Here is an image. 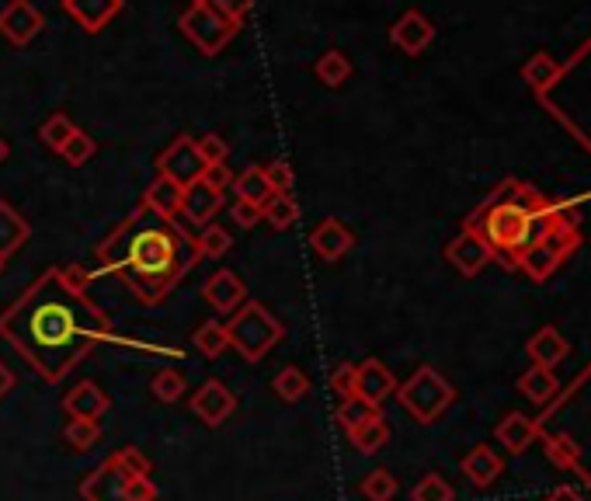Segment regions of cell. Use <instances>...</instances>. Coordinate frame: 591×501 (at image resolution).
Wrapping results in <instances>:
<instances>
[{"mask_svg": "<svg viewBox=\"0 0 591 501\" xmlns=\"http://www.w3.org/2000/svg\"><path fill=\"white\" fill-rule=\"evenodd\" d=\"M0 334L25 355L28 366L39 369L46 383H60L101 341H126L115 334L112 321L91 296L67 289L60 268H49L11 303L7 314H0ZM126 345L143 352H164L140 341H126Z\"/></svg>", "mask_w": 591, "mask_h": 501, "instance_id": "obj_1", "label": "cell"}, {"mask_svg": "<svg viewBox=\"0 0 591 501\" xmlns=\"http://www.w3.org/2000/svg\"><path fill=\"white\" fill-rule=\"evenodd\" d=\"M178 220H157L147 209L129 213L105 241L98 244L101 272H115L147 307H157L192 265H199V234Z\"/></svg>", "mask_w": 591, "mask_h": 501, "instance_id": "obj_2", "label": "cell"}, {"mask_svg": "<svg viewBox=\"0 0 591 501\" xmlns=\"http://www.w3.org/2000/svg\"><path fill=\"white\" fill-rule=\"evenodd\" d=\"M560 223H578L567 220L564 209L550 206L539 192H532L529 185L518 181H505L477 213L466 220V230L480 234L491 244L494 258H501L505 265L515 268L518 251H525L532 241L546 237Z\"/></svg>", "mask_w": 591, "mask_h": 501, "instance_id": "obj_3", "label": "cell"}, {"mask_svg": "<svg viewBox=\"0 0 591 501\" xmlns=\"http://www.w3.org/2000/svg\"><path fill=\"white\" fill-rule=\"evenodd\" d=\"M282 334H286V328H282V321H275L268 314L265 303H240V310L226 324V338L244 355V362H261L268 355V348L279 345Z\"/></svg>", "mask_w": 591, "mask_h": 501, "instance_id": "obj_4", "label": "cell"}, {"mask_svg": "<svg viewBox=\"0 0 591 501\" xmlns=\"http://www.w3.org/2000/svg\"><path fill=\"white\" fill-rule=\"evenodd\" d=\"M178 28L202 56H220L240 32L237 21H230L226 14L216 11L209 0H192V4L181 11Z\"/></svg>", "mask_w": 591, "mask_h": 501, "instance_id": "obj_5", "label": "cell"}, {"mask_svg": "<svg viewBox=\"0 0 591 501\" xmlns=\"http://www.w3.org/2000/svg\"><path fill=\"white\" fill-rule=\"evenodd\" d=\"M84 501H157V484L150 477H133L119 460H105L84 484H80Z\"/></svg>", "mask_w": 591, "mask_h": 501, "instance_id": "obj_6", "label": "cell"}, {"mask_svg": "<svg viewBox=\"0 0 591 501\" xmlns=\"http://www.w3.org/2000/svg\"><path fill=\"white\" fill-rule=\"evenodd\" d=\"M578 244H581L578 223H560V227H553L546 237H539V241H532L525 251H518L515 268H522L532 282H546L557 272L567 254L578 251Z\"/></svg>", "mask_w": 591, "mask_h": 501, "instance_id": "obj_7", "label": "cell"}, {"mask_svg": "<svg viewBox=\"0 0 591 501\" xmlns=\"http://www.w3.org/2000/svg\"><path fill=\"white\" fill-rule=\"evenodd\" d=\"M397 397H400V404L414 415V421L432 425L435 418H442V411L449 408L456 394H452L449 380H442L432 366H421L404 387H397Z\"/></svg>", "mask_w": 591, "mask_h": 501, "instance_id": "obj_8", "label": "cell"}, {"mask_svg": "<svg viewBox=\"0 0 591 501\" xmlns=\"http://www.w3.org/2000/svg\"><path fill=\"white\" fill-rule=\"evenodd\" d=\"M202 171H206V164H202L192 136H174L171 147L157 157L160 178H171L174 185H181V188H188L192 181H199Z\"/></svg>", "mask_w": 591, "mask_h": 501, "instance_id": "obj_9", "label": "cell"}, {"mask_svg": "<svg viewBox=\"0 0 591 501\" xmlns=\"http://www.w3.org/2000/svg\"><path fill=\"white\" fill-rule=\"evenodd\" d=\"M46 28V18L42 11L32 4V0H11V4L0 11V35H4L11 46H28L35 42Z\"/></svg>", "mask_w": 591, "mask_h": 501, "instance_id": "obj_10", "label": "cell"}, {"mask_svg": "<svg viewBox=\"0 0 591 501\" xmlns=\"http://www.w3.org/2000/svg\"><path fill=\"white\" fill-rule=\"evenodd\" d=\"M390 42L407 56H421L435 42V25L421 11H404L390 28Z\"/></svg>", "mask_w": 591, "mask_h": 501, "instance_id": "obj_11", "label": "cell"}, {"mask_svg": "<svg viewBox=\"0 0 591 501\" xmlns=\"http://www.w3.org/2000/svg\"><path fill=\"white\" fill-rule=\"evenodd\" d=\"M445 258L452 261V265L459 268V272L466 275V279H473V275H480L487 265L494 261V251L491 244L484 241L480 234H473V230L463 227V234L456 237V241L445 248Z\"/></svg>", "mask_w": 591, "mask_h": 501, "instance_id": "obj_12", "label": "cell"}, {"mask_svg": "<svg viewBox=\"0 0 591 501\" xmlns=\"http://www.w3.org/2000/svg\"><path fill=\"white\" fill-rule=\"evenodd\" d=\"M192 411L199 415L206 425H223L226 418L237 411V397H233V390L226 387V383L220 380H209V383H202L199 390L192 394Z\"/></svg>", "mask_w": 591, "mask_h": 501, "instance_id": "obj_13", "label": "cell"}, {"mask_svg": "<svg viewBox=\"0 0 591 501\" xmlns=\"http://www.w3.org/2000/svg\"><path fill=\"white\" fill-rule=\"evenodd\" d=\"M393 394H397V380H393V373L379 359H366L362 366H355V397L379 408Z\"/></svg>", "mask_w": 591, "mask_h": 501, "instance_id": "obj_14", "label": "cell"}, {"mask_svg": "<svg viewBox=\"0 0 591 501\" xmlns=\"http://www.w3.org/2000/svg\"><path fill=\"white\" fill-rule=\"evenodd\" d=\"M181 199H185V188L174 185L171 178H153L147 185V192H143V202L140 206L147 209V213H153L157 220H178L181 216Z\"/></svg>", "mask_w": 591, "mask_h": 501, "instance_id": "obj_15", "label": "cell"}, {"mask_svg": "<svg viewBox=\"0 0 591 501\" xmlns=\"http://www.w3.org/2000/svg\"><path fill=\"white\" fill-rule=\"evenodd\" d=\"M126 0H63V11L77 21L84 32L98 35L101 28H108V21L122 11Z\"/></svg>", "mask_w": 591, "mask_h": 501, "instance_id": "obj_16", "label": "cell"}, {"mask_svg": "<svg viewBox=\"0 0 591 501\" xmlns=\"http://www.w3.org/2000/svg\"><path fill=\"white\" fill-rule=\"evenodd\" d=\"M202 296H206L209 307L220 310V314H237L240 303L247 300V289H244V282H240L233 272H216V275H209V279H206Z\"/></svg>", "mask_w": 591, "mask_h": 501, "instance_id": "obj_17", "label": "cell"}, {"mask_svg": "<svg viewBox=\"0 0 591 501\" xmlns=\"http://www.w3.org/2000/svg\"><path fill=\"white\" fill-rule=\"evenodd\" d=\"M310 248L324 261H338L355 248V234L345 227V223L331 216V220H320V227L310 234Z\"/></svg>", "mask_w": 591, "mask_h": 501, "instance_id": "obj_18", "label": "cell"}, {"mask_svg": "<svg viewBox=\"0 0 591 501\" xmlns=\"http://www.w3.org/2000/svg\"><path fill=\"white\" fill-rule=\"evenodd\" d=\"M223 206V192H216L213 185H206V181H192V185L185 188V199H181V216H185L188 223H209L216 216V209Z\"/></svg>", "mask_w": 591, "mask_h": 501, "instance_id": "obj_19", "label": "cell"}, {"mask_svg": "<svg viewBox=\"0 0 591 501\" xmlns=\"http://www.w3.org/2000/svg\"><path fill=\"white\" fill-rule=\"evenodd\" d=\"M525 352H529V359L536 362V366H546L553 369L557 362L567 359V352H571V345H567V338L560 334L557 328H539L536 334L529 338V345H525Z\"/></svg>", "mask_w": 591, "mask_h": 501, "instance_id": "obj_20", "label": "cell"}, {"mask_svg": "<svg viewBox=\"0 0 591 501\" xmlns=\"http://www.w3.org/2000/svg\"><path fill=\"white\" fill-rule=\"evenodd\" d=\"M463 474L470 477V484H477V488H491V484L505 474V463H501V456L494 453L491 446H473L470 453L463 456Z\"/></svg>", "mask_w": 591, "mask_h": 501, "instance_id": "obj_21", "label": "cell"}, {"mask_svg": "<svg viewBox=\"0 0 591 501\" xmlns=\"http://www.w3.org/2000/svg\"><path fill=\"white\" fill-rule=\"evenodd\" d=\"M63 408L77 421H98L108 411V397H105V390L94 387V383H77L67 394V401H63Z\"/></svg>", "mask_w": 591, "mask_h": 501, "instance_id": "obj_22", "label": "cell"}, {"mask_svg": "<svg viewBox=\"0 0 591 501\" xmlns=\"http://www.w3.org/2000/svg\"><path fill=\"white\" fill-rule=\"evenodd\" d=\"M536 435H539V425L529 415H522V411L505 415L498 425V442L508 449V453H525V449L536 442Z\"/></svg>", "mask_w": 591, "mask_h": 501, "instance_id": "obj_23", "label": "cell"}, {"mask_svg": "<svg viewBox=\"0 0 591 501\" xmlns=\"http://www.w3.org/2000/svg\"><path fill=\"white\" fill-rule=\"evenodd\" d=\"M28 237H32V227L25 223V216L7 202H0V258L7 261V254L18 251Z\"/></svg>", "mask_w": 591, "mask_h": 501, "instance_id": "obj_24", "label": "cell"}, {"mask_svg": "<svg viewBox=\"0 0 591 501\" xmlns=\"http://www.w3.org/2000/svg\"><path fill=\"white\" fill-rule=\"evenodd\" d=\"M564 77V67H560L557 60H553L550 53H532L529 56V63L522 67V81L532 87V91H539V94H546L553 84Z\"/></svg>", "mask_w": 591, "mask_h": 501, "instance_id": "obj_25", "label": "cell"}, {"mask_svg": "<svg viewBox=\"0 0 591 501\" xmlns=\"http://www.w3.org/2000/svg\"><path fill=\"white\" fill-rule=\"evenodd\" d=\"M352 60H348L341 49H327V53H320V60L313 63V74H317V81L324 87H341L348 84V77H352Z\"/></svg>", "mask_w": 591, "mask_h": 501, "instance_id": "obj_26", "label": "cell"}, {"mask_svg": "<svg viewBox=\"0 0 591 501\" xmlns=\"http://www.w3.org/2000/svg\"><path fill=\"white\" fill-rule=\"evenodd\" d=\"M518 390H522V394L529 397L532 404H550L553 394L560 390V383H557V376H553V369L532 366L529 373L518 380Z\"/></svg>", "mask_w": 591, "mask_h": 501, "instance_id": "obj_27", "label": "cell"}, {"mask_svg": "<svg viewBox=\"0 0 591 501\" xmlns=\"http://www.w3.org/2000/svg\"><path fill=\"white\" fill-rule=\"evenodd\" d=\"M233 195H237L240 202H251V206H265L268 199H272V188H268L265 181V171L261 167H247L244 174H237L233 178Z\"/></svg>", "mask_w": 591, "mask_h": 501, "instance_id": "obj_28", "label": "cell"}, {"mask_svg": "<svg viewBox=\"0 0 591 501\" xmlns=\"http://www.w3.org/2000/svg\"><path fill=\"white\" fill-rule=\"evenodd\" d=\"M261 220H265L268 227H275V230L296 227V223H299V202L293 199V192L272 195V199L261 206Z\"/></svg>", "mask_w": 591, "mask_h": 501, "instance_id": "obj_29", "label": "cell"}, {"mask_svg": "<svg viewBox=\"0 0 591 501\" xmlns=\"http://www.w3.org/2000/svg\"><path fill=\"white\" fill-rule=\"evenodd\" d=\"M348 439H352V446L359 449V453H379V449L386 446V439H390V428H386V421L383 415H376V418H369L366 425H359V428H348Z\"/></svg>", "mask_w": 591, "mask_h": 501, "instance_id": "obj_30", "label": "cell"}, {"mask_svg": "<svg viewBox=\"0 0 591 501\" xmlns=\"http://www.w3.org/2000/svg\"><path fill=\"white\" fill-rule=\"evenodd\" d=\"M192 341L202 355H209V359H216V355L226 352V345H230V338H226V324H220V321L199 324V331L192 334Z\"/></svg>", "mask_w": 591, "mask_h": 501, "instance_id": "obj_31", "label": "cell"}, {"mask_svg": "<svg viewBox=\"0 0 591 501\" xmlns=\"http://www.w3.org/2000/svg\"><path fill=\"white\" fill-rule=\"evenodd\" d=\"M275 394H279L286 404H296V401H303V397L310 394V380H306L303 369L289 366V369H282V373L275 376Z\"/></svg>", "mask_w": 591, "mask_h": 501, "instance_id": "obj_32", "label": "cell"}, {"mask_svg": "<svg viewBox=\"0 0 591 501\" xmlns=\"http://www.w3.org/2000/svg\"><path fill=\"white\" fill-rule=\"evenodd\" d=\"M74 133H77V126H74V122H70V115L56 112V115H49V119L42 122V129H39V140L46 143L49 150H56V154H60V150H63V143H67Z\"/></svg>", "mask_w": 591, "mask_h": 501, "instance_id": "obj_33", "label": "cell"}, {"mask_svg": "<svg viewBox=\"0 0 591 501\" xmlns=\"http://www.w3.org/2000/svg\"><path fill=\"white\" fill-rule=\"evenodd\" d=\"M379 415V408H372L369 401H362V397H345V401L338 404V425L345 428H359V425H366L369 418H376Z\"/></svg>", "mask_w": 591, "mask_h": 501, "instance_id": "obj_34", "label": "cell"}, {"mask_svg": "<svg viewBox=\"0 0 591 501\" xmlns=\"http://www.w3.org/2000/svg\"><path fill=\"white\" fill-rule=\"evenodd\" d=\"M94 154H98V143H94L91 136L84 133V129H77V133L70 136V140L63 143V150H60V157H63V161H67L70 167H84Z\"/></svg>", "mask_w": 591, "mask_h": 501, "instance_id": "obj_35", "label": "cell"}, {"mask_svg": "<svg viewBox=\"0 0 591 501\" xmlns=\"http://www.w3.org/2000/svg\"><path fill=\"white\" fill-rule=\"evenodd\" d=\"M150 390H153V397H157V401L174 404L181 394H185V376H181L178 369H160V373L153 376Z\"/></svg>", "mask_w": 591, "mask_h": 501, "instance_id": "obj_36", "label": "cell"}, {"mask_svg": "<svg viewBox=\"0 0 591 501\" xmlns=\"http://www.w3.org/2000/svg\"><path fill=\"white\" fill-rule=\"evenodd\" d=\"M63 435H67V442L77 449V453H87V449H94L101 442V425L98 421H77L74 418Z\"/></svg>", "mask_w": 591, "mask_h": 501, "instance_id": "obj_37", "label": "cell"}, {"mask_svg": "<svg viewBox=\"0 0 591 501\" xmlns=\"http://www.w3.org/2000/svg\"><path fill=\"white\" fill-rule=\"evenodd\" d=\"M233 237L226 234L223 227H216V223H206L199 234V254L202 258H223L226 251H230Z\"/></svg>", "mask_w": 591, "mask_h": 501, "instance_id": "obj_38", "label": "cell"}, {"mask_svg": "<svg viewBox=\"0 0 591 501\" xmlns=\"http://www.w3.org/2000/svg\"><path fill=\"white\" fill-rule=\"evenodd\" d=\"M362 495L369 501H393V495H397V477L390 470H372L366 481H362Z\"/></svg>", "mask_w": 591, "mask_h": 501, "instance_id": "obj_39", "label": "cell"}, {"mask_svg": "<svg viewBox=\"0 0 591 501\" xmlns=\"http://www.w3.org/2000/svg\"><path fill=\"white\" fill-rule=\"evenodd\" d=\"M411 501H452V488H449V481H445V477L428 474V477H421V481L414 484Z\"/></svg>", "mask_w": 591, "mask_h": 501, "instance_id": "obj_40", "label": "cell"}, {"mask_svg": "<svg viewBox=\"0 0 591 501\" xmlns=\"http://www.w3.org/2000/svg\"><path fill=\"white\" fill-rule=\"evenodd\" d=\"M195 150H199L202 164L213 167V164H226V157H230V143L223 140L220 133H206L195 140Z\"/></svg>", "mask_w": 591, "mask_h": 501, "instance_id": "obj_41", "label": "cell"}, {"mask_svg": "<svg viewBox=\"0 0 591 501\" xmlns=\"http://www.w3.org/2000/svg\"><path fill=\"white\" fill-rule=\"evenodd\" d=\"M261 171H265V181H268V188H272V195L293 192L296 174H293V167H289L286 161H272V164L261 167Z\"/></svg>", "mask_w": 591, "mask_h": 501, "instance_id": "obj_42", "label": "cell"}, {"mask_svg": "<svg viewBox=\"0 0 591 501\" xmlns=\"http://www.w3.org/2000/svg\"><path fill=\"white\" fill-rule=\"evenodd\" d=\"M115 460H119L122 467H126L129 474H133V477H150V470H153L147 456H143L140 449H133V446L119 449V453H115Z\"/></svg>", "mask_w": 591, "mask_h": 501, "instance_id": "obj_43", "label": "cell"}, {"mask_svg": "<svg viewBox=\"0 0 591 501\" xmlns=\"http://www.w3.org/2000/svg\"><path fill=\"white\" fill-rule=\"evenodd\" d=\"M60 279L67 282V289H74V293H87V286H91L94 275L87 272L84 265H63L60 268Z\"/></svg>", "mask_w": 591, "mask_h": 501, "instance_id": "obj_44", "label": "cell"}, {"mask_svg": "<svg viewBox=\"0 0 591 501\" xmlns=\"http://www.w3.org/2000/svg\"><path fill=\"white\" fill-rule=\"evenodd\" d=\"M209 4H213L220 14H226L230 21H237V25L254 11V0H209Z\"/></svg>", "mask_w": 591, "mask_h": 501, "instance_id": "obj_45", "label": "cell"}, {"mask_svg": "<svg viewBox=\"0 0 591 501\" xmlns=\"http://www.w3.org/2000/svg\"><path fill=\"white\" fill-rule=\"evenodd\" d=\"M331 390L345 401V397H355V366H338L331 376Z\"/></svg>", "mask_w": 591, "mask_h": 501, "instance_id": "obj_46", "label": "cell"}, {"mask_svg": "<svg viewBox=\"0 0 591 501\" xmlns=\"http://www.w3.org/2000/svg\"><path fill=\"white\" fill-rule=\"evenodd\" d=\"M230 216H233V223L237 227H244V230H251L254 223H261V206H251V202H233V209H230Z\"/></svg>", "mask_w": 591, "mask_h": 501, "instance_id": "obj_47", "label": "cell"}, {"mask_svg": "<svg viewBox=\"0 0 591 501\" xmlns=\"http://www.w3.org/2000/svg\"><path fill=\"white\" fill-rule=\"evenodd\" d=\"M233 178H237V174H233L226 164H213V167H206V171H202V181H206V185H213L216 192H226V188L233 185Z\"/></svg>", "mask_w": 591, "mask_h": 501, "instance_id": "obj_48", "label": "cell"}, {"mask_svg": "<svg viewBox=\"0 0 591 501\" xmlns=\"http://www.w3.org/2000/svg\"><path fill=\"white\" fill-rule=\"evenodd\" d=\"M14 390V373L0 362V397H7Z\"/></svg>", "mask_w": 591, "mask_h": 501, "instance_id": "obj_49", "label": "cell"}, {"mask_svg": "<svg viewBox=\"0 0 591 501\" xmlns=\"http://www.w3.org/2000/svg\"><path fill=\"white\" fill-rule=\"evenodd\" d=\"M546 501H585V498H581L574 488H557V491H553V495L546 498Z\"/></svg>", "mask_w": 591, "mask_h": 501, "instance_id": "obj_50", "label": "cell"}, {"mask_svg": "<svg viewBox=\"0 0 591 501\" xmlns=\"http://www.w3.org/2000/svg\"><path fill=\"white\" fill-rule=\"evenodd\" d=\"M7 154H11V147H7V143H4V136H0V164L7 161Z\"/></svg>", "mask_w": 591, "mask_h": 501, "instance_id": "obj_51", "label": "cell"}, {"mask_svg": "<svg viewBox=\"0 0 591 501\" xmlns=\"http://www.w3.org/2000/svg\"><path fill=\"white\" fill-rule=\"evenodd\" d=\"M0 272H4V258H0Z\"/></svg>", "mask_w": 591, "mask_h": 501, "instance_id": "obj_52", "label": "cell"}]
</instances>
